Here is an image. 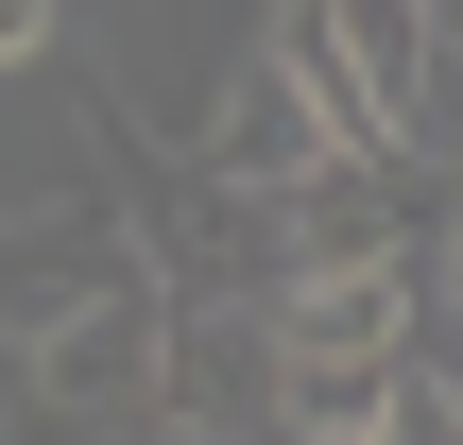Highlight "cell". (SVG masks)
Wrapping results in <instances>:
<instances>
[{
  "instance_id": "5b68a950",
  "label": "cell",
  "mask_w": 463,
  "mask_h": 445,
  "mask_svg": "<svg viewBox=\"0 0 463 445\" xmlns=\"http://www.w3.org/2000/svg\"><path fill=\"white\" fill-rule=\"evenodd\" d=\"M103 274H137V223H120V206H34V223H0V343H34V326L86 309Z\"/></svg>"
},
{
  "instance_id": "6da1fadb",
  "label": "cell",
  "mask_w": 463,
  "mask_h": 445,
  "mask_svg": "<svg viewBox=\"0 0 463 445\" xmlns=\"http://www.w3.org/2000/svg\"><path fill=\"white\" fill-rule=\"evenodd\" d=\"M155 326H172V274H103L86 309H52L17 343V412L34 429H155Z\"/></svg>"
},
{
  "instance_id": "ba28073f",
  "label": "cell",
  "mask_w": 463,
  "mask_h": 445,
  "mask_svg": "<svg viewBox=\"0 0 463 445\" xmlns=\"http://www.w3.org/2000/svg\"><path fill=\"white\" fill-rule=\"evenodd\" d=\"M52 51V0H0V69H34Z\"/></svg>"
},
{
  "instance_id": "8992f818",
  "label": "cell",
  "mask_w": 463,
  "mask_h": 445,
  "mask_svg": "<svg viewBox=\"0 0 463 445\" xmlns=\"http://www.w3.org/2000/svg\"><path fill=\"white\" fill-rule=\"evenodd\" d=\"M378 445H463V377H447V360H395V394H378Z\"/></svg>"
},
{
  "instance_id": "52a82bcc",
  "label": "cell",
  "mask_w": 463,
  "mask_h": 445,
  "mask_svg": "<svg viewBox=\"0 0 463 445\" xmlns=\"http://www.w3.org/2000/svg\"><path fill=\"white\" fill-rule=\"evenodd\" d=\"M275 377H292V429H378V394H395L361 360H275Z\"/></svg>"
},
{
  "instance_id": "9c48e42d",
  "label": "cell",
  "mask_w": 463,
  "mask_h": 445,
  "mask_svg": "<svg viewBox=\"0 0 463 445\" xmlns=\"http://www.w3.org/2000/svg\"><path fill=\"white\" fill-rule=\"evenodd\" d=\"M430 34H463V0H430Z\"/></svg>"
},
{
  "instance_id": "3957f363",
  "label": "cell",
  "mask_w": 463,
  "mask_h": 445,
  "mask_svg": "<svg viewBox=\"0 0 463 445\" xmlns=\"http://www.w3.org/2000/svg\"><path fill=\"white\" fill-rule=\"evenodd\" d=\"M344 137H326V103L292 86V51L258 34L241 51V86H223V120H206V189H241V206H275V189H309Z\"/></svg>"
},
{
  "instance_id": "277c9868",
  "label": "cell",
  "mask_w": 463,
  "mask_h": 445,
  "mask_svg": "<svg viewBox=\"0 0 463 445\" xmlns=\"http://www.w3.org/2000/svg\"><path fill=\"white\" fill-rule=\"evenodd\" d=\"M258 309H275V360H361V377H395V360H412V326H430L412 257H361V274H275Z\"/></svg>"
},
{
  "instance_id": "7a4b0ae2",
  "label": "cell",
  "mask_w": 463,
  "mask_h": 445,
  "mask_svg": "<svg viewBox=\"0 0 463 445\" xmlns=\"http://www.w3.org/2000/svg\"><path fill=\"white\" fill-rule=\"evenodd\" d=\"M155 429H189V445H275L292 429L258 292H172V326H155Z\"/></svg>"
}]
</instances>
